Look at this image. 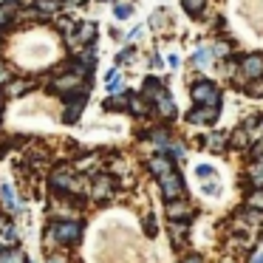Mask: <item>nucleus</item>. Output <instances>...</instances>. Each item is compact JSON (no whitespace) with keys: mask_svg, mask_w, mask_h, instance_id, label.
I'll list each match as a JSON object with an SVG mask.
<instances>
[{"mask_svg":"<svg viewBox=\"0 0 263 263\" xmlns=\"http://www.w3.org/2000/svg\"><path fill=\"white\" fill-rule=\"evenodd\" d=\"M193 102L195 105H206V108H218V105H221V91H218V85L201 80V82L193 85Z\"/></svg>","mask_w":263,"mask_h":263,"instance_id":"1","label":"nucleus"},{"mask_svg":"<svg viewBox=\"0 0 263 263\" xmlns=\"http://www.w3.org/2000/svg\"><path fill=\"white\" fill-rule=\"evenodd\" d=\"M51 235L60 240V243H77L82 235V227L77 221H57L51 227Z\"/></svg>","mask_w":263,"mask_h":263,"instance_id":"2","label":"nucleus"},{"mask_svg":"<svg viewBox=\"0 0 263 263\" xmlns=\"http://www.w3.org/2000/svg\"><path fill=\"white\" fill-rule=\"evenodd\" d=\"M159 181H161V195H164L167 201H176L184 195V184H181V176H178V173H167Z\"/></svg>","mask_w":263,"mask_h":263,"instance_id":"3","label":"nucleus"},{"mask_svg":"<svg viewBox=\"0 0 263 263\" xmlns=\"http://www.w3.org/2000/svg\"><path fill=\"white\" fill-rule=\"evenodd\" d=\"M240 74H243L246 80H260L263 77V54H246Z\"/></svg>","mask_w":263,"mask_h":263,"instance_id":"4","label":"nucleus"},{"mask_svg":"<svg viewBox=\"0 0 263 263\" xmlns=\"http://www.w3.org/2000/svg\"><path fill=\"white\" fill-rule=\"evenodd\" d=\"M218 116V108H206V105H195L193 110H190L187 122H193V125H210V122H215Z\"/></svg>","mask_w":263,"mask_h":263,"instance_id":"5","label":"nucleus"},{"mask_svg":"<svg viewBox=\"0 0 263 263\" xmlns=\"http://www.w3.org/2000/svg\"><path fill=\"white\" fill-rule=\"evenodd\" d=\"M0 206L6 212H17L20 210V201L17 195H14V190L9 187V184H0Z\"/></svg>","mask_w":263,"mask_h":263,"instance_id":"6","label":"nucleus"},{"mask_svg":"<svg viewBox=\"0 0 263 263\" xmlns=\"http://www.w3.org/2000/svg\"><path fill=\"white\" fill-rule=\"evenodd\" d=\"M147 170L153 173L156 178L167 176V173H173V161L167 159V156H153V159L147 161Z\"/></svg>","mask_w":263,"mask_h":263,"instance_id":"7","label":"nucleus"},{"mask_svg":"<svg viewBox=\"0 0 263 263\" xmlns=\"http://www.w3.org/2000/svg\"><path fill=\"white\" fill-rule=\"evenodd\" d=\"M110 193H114V181H110L108 176H99L97 181H93V187H91V195L97 201H102V198H110Z\"/></svg>","mask_w":263,"mask_h":263,"instance_id":"8","label":"nucleus"},{"mask_svg":"<svg viewBox=\"0 0 263 263\" xmlns=\"http://www.w3.org/2000/svg\"><path fill=\"white\" fill-rule=\"evenodd\" d=\"M167 215H170V221H187V218L193 215V210H190L184 201H170V206H167Z\"/></svg>","mask_w":263,"mask_h":263,"instance_id":"9","label":"nucleus"},{"mask_svg":"<svg viewBox=\"0 0 263 263\" xmlns=\"http://www.w3.org/2000/svg\"><path fill=\"white\" fill-rule=\"evenodd\" d=\"M0 243L3 246H14L17 243V232H14V223L0 218Z\"/></svg>","mask_w":263,"mask_h":263,"instance_id":"10","label":"nucleus"},{"mask_svg":"<svg viewBox=\"0 0 263 263\" xmlns=\"http://www.w3.org/2000/svg\"><path fill=\"white\" fill-rule=\"evenodd\" d=\"M156 108H159V114L164 116V119H173V116H176V102H173V97L167 91L156 99Z\"/></svg>","mask_w":263,"mask_h":263,"instance_id":"11","label":"nucleus"},{"mask_svg":"<svg viewBox=\"0 0 263 263\" xmlns=\"http://www.w3.org/2000/svg\"><path fill=\"white\" fill-rule=\"evenodd\" d=\"M0 263H29V257H26L23 249L12 246V249H3V255H0Z\"/></svg>","mask_w":263,"mask_h":263,"instance_id":"12","label":"nucleus"},{"mask_svg":"<svg viewBox=\"0 0 263 263\" xmlns=\"http://www.w3.org/2000/svg\"><path fill=\"white\" fill-rule=\"evenodd\" d=\"M161 93H164V85H161L159 80H153V77L144 80V97H147V99H159Z\"/></svg>","mask_w":263,"mask_h":263,"instance_id":"13","label":"nucleus"},{"mask_svg":"<svg viewBox=\"0 0 263 263\" xmlns=\"http://www.w3.org/2000/svg\"><path fill=\"white\" fill-rule=\"evenodd\" d=\"M170 238H173V243H184V238H187V223H184V221H173Z\"/></svg>","mask_w":263,"mask_h":263,"instance_id":"14","label":"nucleus"},{"mask_svg":"<svg viewBox=\"0 0 263 263\" xmlns=\"http://www.w3.org/2000/svg\"><path fill=\"white\" fill-rule=\"evenodd\" d=\"M210 60H212V51H210V46H201L198 51L193 54V65H195V68H204V65L210 63Z\"/></svg>","mask_w":263,"mask_h":263,"instance_id":"15","label":"nucleus"},{"mask_svg":"<svg viewBox=\"0 0 263 263\" xmlns=\"http://www.w3.org/2000/svg\"><path fill=\"white\" fill-rule=\"evenodd\" d=\"M206 0H184V9H187V14H193V17H198L201 12H204Z\"/></svg>","mask_w":263,"mask_h":263,"instance_id":"16","label":"nucleus"},{"mask_svg":"<svg viewBox=\"0 0 263 263\" xmlns=\"http://www.w3.org/2000/svg\"><path fill=\"white\" fill-rule=\"evenodd\" d=\"M93 34H97V26H93V23H85V26L80 29V34H77V43H91Z\"/></svg>","mask_w":263,"mask_h":263,"instance_id":"17","label":"nucleus"},{"mask_svg":"<svg viewBox=\"0 0 263 263\" xmlns=\"http://www.w3.org/2000/svg\"><path fill=\"white\" fill-rule=\"evenodd\" d=\"M14 12H17V3H6V6L0 3V26H6L9 20H12Z\"/></svg>","mask_w":263,"mask_h":263,"instance_id":"18","label":"nucleus"},{"mask_svg":"<svg viewBox=\"0 0 263 263\" xmlns=\"http://www.w3.org/2000/svg\"><path fill=\"white\" fill-rule=\"evenodd\" d=\"M206 144H210V150H223V144H227V133H212Z\"/></svg>","mask_w":263,"mask_h":263,"instance_id":"19","label":"nucleus"},{"mask_svg":"<svg viewBox=\"0 0 263 263\" xmlns=\"http://www.w3.org/2000/svg\"><path fill=\"white\" fill-rule=\"evenodd\" d=\"M246 93H249V97H263V77L255 82H249V85H246Z\"/></svg>","mask_w":263,"mask_h":263,"instance_id":"20","label":"nucleus"},{"mask_svg":"<svg viewBox=\"0 0 263 263\" xmlns=\"http://www.w3.org/2000/svg\"><path fill=\"white\" fill-rule=\"evenodd\" d=\"M23 91H26V82H23V80L12 82V85L6 88V93H9V97H20V93H23Z\"/></svg>","mask_w":263,"mask_h":263,"instance_id":"21","label":"nucleus"},{"mask_svg":"<svg viewBox=\"0 0 263 263\" xmlns=\"http://www.w3.org/2000/svg\"><path fill=\"white\" fill-rule=\"evenodd\" d=\"M249 206H255V210H263V190H257V193L249 195Z\"/></svg>","mask_w":263,"mask_h":263,"instance_id":"22","label":"nucleus"},{"mask_svg":"<svg viewBox=\"0 0 263 263\" xmlns=\"http://www.w3.org/2000/svg\"><path fill=\"white\" fill-rule=\"evenodd\" d=\"M130 108H133V114H136V116H144V110H147V105H144L142 99H130Z\"/></svg>","mask_w":263,"mask_h":263,"instance_id":"23","label":"nucleus"},{"mask_svg":"<svg viewBox=\"0 0 263 263\" xmlns=\"http://www.w3.org/2000/svg\"><path fill=\"white\" fill-rule=\"evenodd\" d=\"M46 263H68V257L60 255V252H54V255H48V257H46Z\"/></svg>","mask_w":263,"mask_h":263,"instance_id":"24","label":"nucleus"},{"mask_svg":"<svg viewBox=\"0 0 263 263\" xmlns=\"http://www.w3.org/2000/svg\"><path fill=\"white\" fill-rule=\"evenodd\" d=\"M252 156H255V159H260V156H263V139H255V147H252Z\"/></svg>","mask_w":263,"mask_h":263,"instance_id":"25","label":"nucleus"},{"mask_svg":"<svg viewBox=\"0 0 263 263\" xmlns=\"http://www.w3.org/2000/svg\"><path fill=\"white\" fill-rule=\"evenodd\" d=\"M181 263H204V260H201V255L190 252V255H184V257H181Z\"/></svg>","mask_w":263,"mask_h":263,"instance_id":"26","label":"nucleus"},{"mask_svg":"<svg viewBox=\"0 0 263 263\" xmlns=\"http://www.w3.org/2000/svg\"><path fill=\"white\" fill-rule=\"evenodd\" d=\"M130 12H133L130 6H116V17H122V20H125V17H130Z\"/></svg>","mask_w":263,"mask_h":263,"instance_id":"27","label":"nucleus"},{"mask_svg":"<svg viewBox=\"0 0 263 263\" xmlns=\"http://www.w3.org/2000/svg\"><path fill=\"white\" fill-rule=\"evenodd\" d=\"M195 176H201V178H206V176H212V167H206V164H201V167H195Z\"/></svg>","mask_w":263,"mask_h":263,"instance_id":"28","label":"nucleus"},{"mask_svg":"<svg viewBox=\"0 0 263 263\" xmlns=\"http://www.w3.org/2000/svg\"><path fill=\"white\" fill-rule=\"evenodd\" d=\"M130 54H133V48H130V46H127V48H125V51H122V54H119V57H116V60H119V63H125V60H127V57H130Z\"/></svg>","mask_w":263,"mask_h":263,"instance_id":"29","label":"nucleus"},{"mask_svg":"<svg viewBox=\"0 0 263 263\" xmlns=\"http://www.w3.org/2000/svg\"><path fill=\"white\" fill-rule=\"evenodd\" d=\"M147 235H156V221H153V215L147 218Z\"/></svg>","mask_w":263,"mask_h":263,"instance_id":"30","label":"nucleus"},{"mask_svg":"<svg viewBox=\"0 0 263 263\" xmlns=\"http://www.w3.org/2000/svg\"><path fill=\"white\" fill-rule=\"evenodd\" d=\"M252 263H263V246H260V249H257V255L252 257Z\"/></svg>","mask_w":263,"mask_h":263,"instance_id":"31","label":"nucleus"},{"mask_svg":"<svg viewBox=\"0 0 263 263\" xmlns=\"http://www.w3.org/2000/svg\"><path fill=\"white\" fill-rule=\"evenodd\" d=\"M6 80H9V71L3 68V65H0V82H6Z\"/></svg>","mask_w":263,"mask_h":263,"instance_id":"32","label":"nucleus"},{"mask_svg":"<svg viewBox=\"0 0 263 263\" xmlns=\"http://www.w3.org/2000/svg\"><path fill=\"white\" fill-rule=\"evenodd\" d=\"M0 249H3V243H0Z\"/></svg>","mask_w":263,"mask_h":263,"instance_id":"33","label":"nucleus"}]
</instances>
